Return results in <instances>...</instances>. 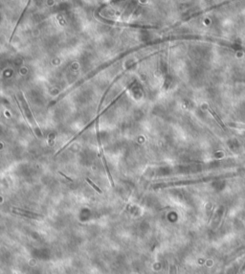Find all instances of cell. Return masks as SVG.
Instances as JSON below:
<instances>
[{
    "label": "cell",
    "instance_id": "obj_5",
    "mask_svg": "<svg viewBox=\"0 0 245 274\" xmlns=\"http://www.w3.org/2000/svg\"><path fill=\"white\" fill-rule=\"evenodd\" d=\"M59 174H61L62 175V176H64V177H65V178H66V179H68V180H69V181L73 182V179H71V178H70V177H68L67 175H65V174H63V172H59Z\"/></svg>",
    "mask_w": 245,
    "mask_h": 274
},
{
    "label": "cell",
    "instance_id": "obj_3",
    "mask_svg": "<svg viewBox=\"0 0 245 274\" xmlns=\"http://www.w3.org/2000/svg\"><path fill=\"white\" fill-rule=\"evenodd\" d=\"M13 210H18V211H19V212H21V213L27 214V215L34 216V217H42V216L39 215V214H37V213H35V212H31V211H27V210L21 209V208H13Z\"/></svg>",
    "mask_w": 245,
    "mask_h": 274
},
{
    "label": "cell",
    "instance_id": "obj_2",
    "mask_svg": "<svg viewBox=\"0 0 245 274\" xmlns=\"http://www.w3.org/2000/svg\"><path fill=\"white\" fill-rule=\"evenodd\" d=\"M30 3H31V1H29L28 3H27V6L25 7V9H24V11H23V12H22V13H21L20 17H19V19H18L17 23H16V25H15V30H13V34H12V37H11V38H10V42L12 41V38H13V35H15V31H16V29H17L18 25H19V23H20V21H21V18L23 17V15H24V13H25L26 11H27V9H28V7H29Z\"/></svg>",
    "mask_w": 245,
    "mask_h": 274
},
{
    "label": "cell",
    "instance_id": "obj_1",
    "mask_svg": "<svg viewBox=\"0 0 245 274\" xmlns=\"http://www.w3.org/2000/svg\"><path fill=\"white\" fill-rule=\"evenodd\" d=\"M100 19H102L103 22L107 23V24H111V25H117V26H126V27H139L140 28L141 26L139 25H135V24H128V23H122V22H116V21H111L109 19H107V18H103L102 16L99 15Z\"/></svg>",
    "mask_w": 245,
    "mask_h": 274
},
{
    "label": "cell",
    "instance_id": "obj_4",
    "mask_svg": "<svg viewBox=\"0 0 245 274\" xmlns=\"http://www.w3.org/2000/svg\"><path fill=\"white\" fill-rule=\"evenodd\" d=\"M85 180H86V181L88 182L89 184H90V185L92 186V187H93V188L95 189V190H96V191H97V192H98V193H99V194H102V193H103V192H102V190H101V189H100L99 187H98V186H97L96 184H95V183H93V182H92L91 180L89 179V178H86Z\"/></svg>",
    "mask_w": 245,
    "mask_h": 274
}]
</instances>
